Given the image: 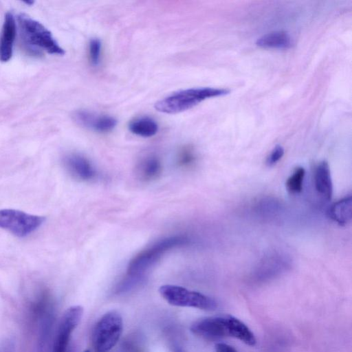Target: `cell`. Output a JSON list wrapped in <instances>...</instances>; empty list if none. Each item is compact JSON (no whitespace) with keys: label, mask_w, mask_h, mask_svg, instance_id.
I'll return each mask as SVG.
<instances>
[{"label":"cell","mask_w":352,"mask_h":352,"mask_svg":"<svg viewBox=\"0 0 352 352\" xmlns=\"http://www.w3.org/2000/svg\"><path fill=\"white\" fill-rule=\"evenodd\" d=\"M101 43L98 38H92L89 44V59L92 65H97L100 59Z\"/></svg>","instance_id":"obj_18"},{"label":"cell","mask_w":352,"mask_h":352,"mask_svg":"<svg viewBox=\"0 0 352 352\" xmlns=\"http://www.w3.org/2000/svg\"><path fill=\"white\" fill-rule=\"evenodd\" d=\"M195 155L193 150L190 147L184 148L178 156V162L181 166H187L193 163Z\"/></svg>","instance_id":"obj_19"},{"label":"cell","mask_w":352,"mask_h":352,"mask_svg":"<svg viewBox=\"0 0 352 352\" xmlns=\"http://www.w3.org/2000/svg\"><path fill=\"white\" fill-rule=\"evenodd\" d=\"M123 331L121 314L111 310L105 313L96 322L93 331V342L96 352H108L119 341Z\"/></svg>","instance_id":"obj_5"},{"label":"cell","mask_w":352,"mask_h":352,"mask_svg":"<svg viewBox=\"0 0 352 352\" xmlns=\"http://www.w3.org/2000/svg\"><path fill=\"white\" fill-rule=\"evenodd\" d=\"M64 164L69 173L82 181L95 178L96 172L89 160L78 153H70L64 157Z\"/></svg>","instance_id":"obj_10"},{"label":"cell","mask_w":352,"mask_h":352,"mask_svg":"<svg viewBox=\"0 0 352 352\" xmlns=\"http://www.w3.org/2000/svg\"><path fill=\"white\" fill-rule=\"evenodd\" d=\"M315 188L323 199L329 200L333 194V183L330 168L326 161L321 162L314 173Z\"/></svg>","instance_id":"obj_12"},{"label":"cell","mask_w":352,"mask_h":352,"mask_svg":"<svg viewBox=\"0 0 352 352\" xmlns=\"http://www.w3.org/2000/svg\"><path fill=\"white\" fill-rule=\"evenodd\" d=\"M129 130L134 134L149 138L155 135L158 131L156 122L148 117H142L130 122Z\"/></svg>","instance_id":"obj_15"},{"label":"cell","mask_w":352,"mask_h":352,"mask_svg":"<svg viewBox=\"0 0 352 352\" xmlns=\"http://www.w3.org/2000/svg\"><path fill=\"white\" fill-rule=\"evenodd\" d=\"M256 44L263 48L289 49L293 41L288 33L274 32L262 36L257 39Z\"/></svg>","instance_id":"obj_14"},{"label":"cell","mask_w":352,"mask_h":352,"mask_svg":"<svg viewBox=\"0 0 352 352\" xmlns=\"http://www.w3.org/2000/svg\"><path fill=\"white\" fill-rule=\"evenodd\" d=\"M83 352H90V351L87 349V350L84 351Z\"/></svg>","instance_id":"obj_22"},{"label":"cell","mask_w":352,"mask_h":352,"mask_svg":"<svg viewBox=\"0 0 352 352\" xmlns=\"http://www.w3.org/2000/svg\"><path fill=\"white\" fill-rule=\"evenodd\" d=\"M175 352H182L180 350H176Z\"/></svg>","instance_id":"obj_23"},{"label":"cell","mask_w":352,"mask_h":352,"mask_svg":"<svg viewBox=\"0 0 352 352\" xmlns=\"http://www.w3.org/2000/svg\"><path fill=\"white\" fill-rule=\"evenodd\" d=\"M190 330L193 334L210 340L232 337L249 346H254L256 343L255 336L250 328L239 319L228 314L197 320L190 325Z\"/></svg>","instance_id":"obj_1"},{"label":"cell","mask_w":352,"mask_h":352,"mask_svg":"<svg viewBox=\"0 0 352 352\" xmlns=\"http://www.w3.org/2000/svg\"><path fill=\"white\" fill-rule=\"evenodd\" d=\"M227 89L212 87L192 88L175 92L157 102L155 108L164 113H177L191 109L202 100L226 95Z\"/></svg>","instance_id":"obj_3"},{"label":"cell","mask_w":352,"mask_h":352,"mask_svg":"<svg viewBox=\"0 0 352 352\" xmlns=\"http://www.w3.org/2000/svg\"><path fill=\"white\" fill-rule=\"evenodd\" d=\"M74 121L83 127L98 132L111 131L117 124V120L109 116H98L86 110H78L73 114Z\"/></svg>","instance_id":"obj_9"},{"label":"cell","mask_w":352,"mask_h":352,"mask_svg":"<svg viewBox=\"0 0 352 352\" xmlns=\"http://www.w3.org/2000/svg\"><path fill=\"white\" fill-rule=\"evenodd\" d=\"M83 315V307L74 305L62 315L55 332L51 352H67L71 335L80 323Z\"/></svg>","instance_id":"obj_8"},{"label":"cell","mask_w":352,"mask_h":352,"mask_svg":"<svg viewBox=\"0 0 352 352\" xmlns=\"http://www.w3.org/2000/svg\"><path fill=\"white\" fill-rule=\"evenodd\" d=\"M305 170L302 167H297L286 182V188L292 194H297L302 191Z\"/></svg>","instance_id":"obj_17"},{"label":"cell","mask_w":352,"mask_h":352,"mask_svg":"<svg viewBox=\"0 0 352 352\" xmlns=\"http://www.w3.org/2000/svg\"><path fill=\"white\" fill-rule=\"evenodd\" d=\"M329 217L340 226L349 223L352 218L351 196H346L331 206L328 210Z\"/></svg>","instance_id":"obj_13"},{"label":"cell","mask_w":352,"mask_h":352,"mask_svg":"<svg viewBox=\"0 0 352 352\" xmlns=\"http://www.w3.org/2000/svg\"><path fill=\"white\" fill-rule=\"evenodd\" d=\"M283 147L280 145H276L267 157V165L269 166H274L283 157Z\"/></svg>","instance_id":"obj_20"},{"label":"cell","mask_w":352,"mask_h":352,"mask_svg":"<svg viewBox=\"0 0 352 352\" xmlns=\"http://www.w3.org/2000/svg\"><path fill=\"white\" fill-rule=\"evenodd\" d=\"M188 239L182 235L171 236L161 239L140 252L129 263L127 274L131 278L144 273L170 250L186 244Z\"/></svg>","instance_id":"obj_4"},{"label":"cell","mask_w":352,"mask_h":352,"mask_svg":"<svg viewBox=\"0 0 352 352\" xmlns=\"http://www.w3.org/2000/svg\"><path fill=\"white\" fill-rule=\"evenodd\" d=\"M159 292L172 306L192 307L206 311H213L217 307V301L211 297L181 286L164 285L159 288Z\"/></svg>","instance_id":"obj_6"},{"label":"cell","mask_w":352,"mask_h":352,"mask_svg":"<svg viewBox=\"0 0 352 352\" xmlns=\"http://www.w3.org/2000/svg\"><path fill=\"white\" fill-rule=\"evenodd\" d=\"M42 216L28 214L14 209L0 210V228L14 235L24 237L36 230L45 222Z\"/></svg>","instance_id":"obj_7"},{"label":"cell","mask_w":352,"mask_h":352,"mask_svg":"<svg viewBox=\"0 0 352 352\" xmlns=\"http://www.w3.org/2000/svg\"><path fill=\"white\" fill-rule=\"evenodd\" d=\"M162 170L161 162L155 156L146 157L140 163L139 174L144 180H152L158 177Z\"/></svg>","instance_id":"obj_16"},{"label":"cell","mask_w":352,"mask_h":352,"mask_svg":"<svg viewBox=\"0 0 352 352\" xmlns=\"http://www.w3.org/2000/svg\"><path fill=\"white\" fill-rule=\"evenodd\" d=\"M214 349L216 352H237L233 346L223 342L217 343Z\"/></svg>","instance_id":"obj_21"},{"label":"cell","mask_w":352,"mask_h":352,"mask_svg":"<svg viewBox=\"0 0 352 352\" xmlns=\"http://www.w3.org/2000/svg\"><path fill=\"white\" fill-rule=\"evenodd\" d=\"M18 23L23 43L30 53L34 55H40L43 52L54 55L65 54L52 33L40 22L22 14L18 16Z\"/></svg>","instance_id":"obj_2"},{"label":"cell","mask_w":352,"mask_h":352,"mask_svg":"<svg viewBox=\"0 0 352 352\" xmlns=\"http://www.w3.org/2000/svg\"><path fill=\"white\" fill-rule=\"evenodd\" d=\"M16 34L15 18L12 13L7 12L4 17L0 36V61L6 63L12 58Z\"/></svg>","instance_id":"obj_11"}]
</instances>
